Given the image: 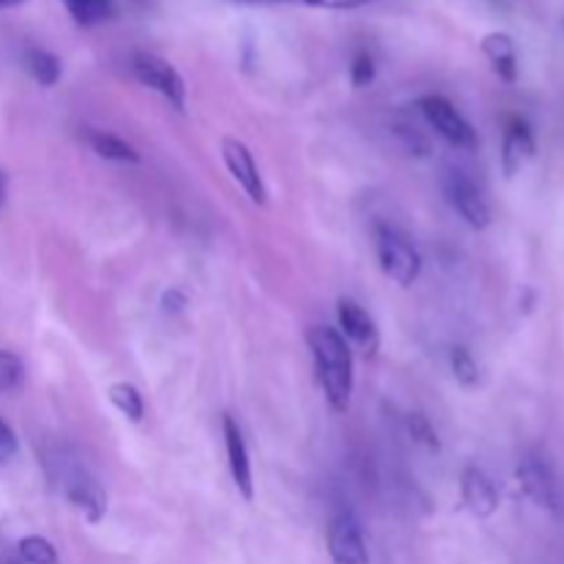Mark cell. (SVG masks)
<instances>
[{
	"label": "cell",
	"mask_w": 564,
	"mask_h": 564,
	"mask_svg": "<svg viewBox=\"0 0 564 564\" xmlns=\"http://www.w3.org/2000/svg\"><path fill=\"white\" fill-rule=\"evenodd\" d=\"M306 341L325 400L336 413H347L350 411L352 386H356L350 341L339 334V328H330V325H312L306 330Z\"/></svg>",
	"instance_id": "6da1fadb"
},
{
	"label": "cell",
	"mask_w": 564,
	"mask_h": 564,
	"mask_svg": "<svg viewBox=\"0 0 564 564\" xmlns=\"http://www.w3.org/2000/svg\"><path fill=\"white\" fill-rule=\"evenodd\" d=\"M375 251H378L380 270L394 284L405 286V290L416 284L422 275V253L405 231L391 224H378L375 226Z\"/></svg>",
	"instance_id": "7a4b0ae2"
},
{
	"label": "cell",
	"mask_w": 564,
	"mask_h": 564,
	"mask_svg": "<svg viewBox=\"0 0 564 564\" xmlns=\"http://www.w3.org/2000/svg\"><path fill=\"white\" fill-rule=\"evenodd\" d=\"M419 110H422L427 124L433 127L446 143H452V147L457 149L479 147L477 130L471 127V121H468L444 94H424V97L419 99Z\"/></svg>",
	"instance_id": "3957f363"
},
{
	"label": "cell",
	"mask_w": 564,
	"mask_h": 564,
	"mask_svg": "<svg viewBox=\"0 0 564 564\" xmlns=\"http://www.w3.org/2000/svg\"><path fill=\"white\" fill-rule=\"evenodd\" d=\"M132 75L138 77V83L152 91H158L165 102L171 105L174 110H185L187 102V86L182 80L180 69H176L171 61L160 58L154 53H135L132 55Z\"/></svg>",
	"instance_id": "277c9868"
},
{
	"label": "cell",
	"mask_w": 564,
	"mask_h": 564,
	"mask_svg": "<svg viewBox=\"0 0 564 564\" xmlns=\"http://www.w3.org/2000/svg\"><path fill=\"white\" fill-rule=\"evenodd\" d=\"M441 185H444V193L446 198H449L452 207L457 209V215H460L471 229H488L490 204L471 176H466L463 171L449 169L444 174V180H441Z\"/></svg>",
	"instance_id": "5b68a950"
},
{
	"label": "cell",
	"mask_w": 564,
	"mask_h": 564,
	"mask_svg": "<svg viewBox=\"0 0 564 564\" xmlns=\"http://www.w3.org/2000/svg\"><path fill=\"white\" fill-rule=\"evenodd\" d=\"M518 485L527 494L529 501H534L543 510H556L560 505V488L551 463L540 452H529L518 463Z\"/></svg>",
	"instance_id": "8992f818"
},
{
	"label": "cell",
	"mask_w": 564,
	"mask_h": 564,
	"mask_svg": "<svg viewBox=\"0 0 564 564\" xmlns=\"http://www.w3.org/2000/svg\"><path fill=\"white\" fill-rule=\"evenodd\" d=\"M220 152H224V163L229 169L231 180L246 191V196L251 198L253 204L264 207L268 204V191H264L262 174H259V165L253 160L251 149L240 141V138L226 135L224 143H220Z\"/></svg>",
	"instance_id": "52a82bcc"
},
{
	"label": "cell",
	"mask_w": 564,
	"mask_h": 564,
	"mask_svg": "<svg viewBox=\"0 0 564 564\" xmlns=\"http://www.w3.org/2000/svg\"><path fill=\"white\" fill-rule=\"evenodd\" d=\"M336 317H339V334L347 341H352L367 358L378 356L380 330L361 303L352 301V297H339V303H336Z\"/></svg>",
	"instance_id": "ba28073f"
},
{
	"label": "cell",
	"mask_w": 564,
	"mask_h": 564,
	"mask_svg": "<svg viewBox=\"0 0 564 564\" xmlns=\"http://www.w3.org/2000/svg\"><path fill=\"white\" fill-rule=\"evenodd\" d=\"M328 554L334 564H369V549L356 516L341 512L328 527Z\"/></svg>",
	"instance_id": "9c48e42d"
},
{
	"label": "cell",
	"mask_w": 564,
	"mask_h": 564,
	"mask_svg": "<svg viewBox=\"0 0 564 564\" xmlns=\"http://www.w3.org/2000/svg\"><path fill=\"white\" fill-rule=\"evenodd\" d=\"M224 441H226V457H229V471L231 482L240 490V496L246 501H253V468L251 457H248L246 438H242V430L237 424V419L231 413L224 416Z\"/></svg>",
	"instance_id": "30bf717a"
},
{
	"label": "cell",
	"mask_w": 564,
	"mask_h": 564,
	"mask_svg": "<svg viewBox=\"0 0 564 564\" xmlns=\"http://www.w3.org/2000/svg\"><path fill=\"white\" fill-rule=\"evenodd\" d=\"M463 505L477 518H490L499 510V490L479 466H466L460 474Z\"/></svg>",
	"instance_id": "8fae6325"
},
{
	"label": "cell",
	"mask_w": 564,
	"mask_h": 564,
	"mask_svg": "<svg viewBox=\"0 0 564 564\" xmlns=\"http://www.w3.org/2000/svg\"><path fill=\"white\" fill-rule=\"evenodd\" d=\"M66 499L88 523H99L108 512V496L86 471L72 474L69 482H66Z\"/></svg>",
	"instance_id": "7c38bea8"
},
{
	"label": "cell",
	"mask_w": 564,
	"mask_h": 564,
	"mask_svg": "<svg viewBox=\"0 0 564 564\" xmlns=\"http://www.w3.org/2000/svg\"><path fill=\"white\" fill-rule=\"evenodd\" d=\"M534 135L523 119H510L505 130V143H501V165L507 176H516L529 160L534 158Z\"/></svg>",
	"instance_id": "4fadbf2b"
},
{
	"label": "cell",
	"mask_w": 564,
	"mask_h": 564,
	"mask_svg": "<svg viewBox=\"0 0 564 564\" xmlns=\"http://www.w3.org/2000/svg\"><path fill=\"white\" fill-rule=\"evenodd\" d=\"M482 53L501 80L505 83L518 80V47L516 42H512V36H507V33L501 31L488 33V36L482 39Z\"/></svg>",
	"instance_id": "5bb4252c"
},
{
	"label": "cell",
	"mask_w": 564,
	"mask_h": 564,
	"mask_svg": "<svg viewBox=\"0 0 564 564\" xmlns=\"http://www.w3.org/2000/svg\"><path fill=\"white\" fill-rule=\"evenodd\" d=\"M88 147L94 149V154L102 160H113V163H141V154L124 141V138L113 135L108 130H88L86 132Z\"/></svg>",
	"instance_id": "9a60e30c"
},
{
	"label": "cell",
	"mask_w": 564,
	"mask_h": 564,
	"mask_svg": "<svg viewBox=\"0 0 564 564\" xmlns=\"http://www.w3.org/2000/svg\"><path fill=\"white\" fill-rule=\"evenodd\" d=\"M22 66L44 88L55 86L61 80V58L44 47H28L22 53Z\"/></svg>",
	"instance_id": "2e32d148"
},
{
	"label": "cell",
	"mask_w": 564,
	"mask_h": 564,
	"mask_svg": "<svg viewBox=\"0 0 564 564\" xmlns=\"http://www.w3.org/2000/svg\"><path fill=\"white\" fill-rule=\"evenodd\" d=\"M80 28H94L116 14V0H61Z\"/></svg>",
	"instance_id": "e0dca14e"
},
{
	"label": "cell",
	"mask_w": 564,
	"mask_h": 564,
	"mask_svg": "<svg viewBox=\"0 0 564 564\" xmlns=\"http://www.w3.org/2000/svg\"><path fill=\"white\" fill-rule=\"evenodd\" d=\"M108 400L113 402L116 411H119L121 416L130 419L132 424L143 422V411H147V408H143L141 391H138L132 383H113V386H110Z\"/></svg>",
	"instance_id": "ac0fdd59"
},
{
	"label": "cell",
	"mask_w": 564,
	"mask_h": 564,
	"mask_svg": "<svg viewBox=\"0 0 564 564\" xmlns=\"http://www.w3.org/2000/svg\"><path fill=\"white\" fill-rule=\"evenodd\" d=\"M17 554H20L22 564H58V551L50 543L47 538L39 534H28L17 543Z\"/></svg>",
	"instance_id": "d6986e66"
},
{
	"label": "cell",
	"mask_w": 564,
	"mask_h": 564,
	"mask_svg": "<svg viewBox=\"0 0 564 564\" xmlns=\"http://www.w3.org/2000/svg\"><path fill=\"white\" fill-rule=\"evenodd\" d=\"M452 372H455V380L460 386H466V389H474V386L479 383V364L474 361L471 350L463 345L452 347Z\"/></svg>",
	"instance_id": "ffe728a7"
},
{
	"label": "cell",
	"mask_w": 564,
	"mask_h": 564,
	"mask_svg": "<svg viewBox=\"0 0 564 564\" xmlns=\"http://www.w3.org/2000/svg\"><path fill=\"white\" fill-rule=\"evenodd\" d=\"M242 3H262V6H306V9H330V11H350L361 6H372L378 0H242Z\"/></svg>",
	"instance_id": "44dd1931"
},
{
	"label": "cell",
	"mask_w": 564,
	"mask_h": 564,
	"mask_svg": "<svg viewBox=\"0 0 564 564\" xmlns=\"http://www.w3.org/2000/svg\"><path fill=\"white\" fill-rule=\"evenodd\" d=\"M25 383V367L14 352L0 347V394H11V391L22 389Z\"/></svg>",
	"instance_id": "7402d4cb"
},
{
	"label": "cell",
	"mask_w": 564,
	"mask_h": 564,
	"mask_svg": "<svg viewBox=\"0 0 564 564\" xmlns=\"http://www.w3.org/2000/svg\"><path fill=\"white\" fill-rule=\"evenodd\" d=\"M408 430H411V438L416 441V444L427 446L430 452L441 449L438 433H435V427L430 424V419L424 416V413H411V416H408Z\"/></svg>",
	"instance_id": "603a6c76"
},
{
	"label": "cell",
	"mask_w": 564,
	"mask_h": 564,
	"mask_svg": "<svg viewBox=\"0 0 564 564\" xmlns=\"http://www.w3.org/2000/svg\"><path fill=\"white\" fill-rule=\"evenodd\" d=\"M350 80L356 88L369 86L375 80V58L367 53V50H358L356 58L350 64Z\"/></svg>",
	"instance_id": "cb8c5ba5"
},
{
	"label": "cell",
	"mask_w": 564,
	"mask_h": 564,
	"mask_svg": "<svg viewBox=\"0 0 564 564\" xmlns=\"http://www.w3.org/2000/svg\"><path fill=\"white\" fill-rule=\"evenodd\" d=\"M397 135H400V141L405 143V149H408V152H411V154H419V158H424V154H430L427 138H424L422 132L416 130V127L400 124V127H397Z\"/></svg>",
	"instance_id": "d4e9b609"
},
{
	"label": "cell",
	"mask_w": 564,
	"mask_h": 564,
	"mask_svg": "<svg viewBox=\"0 0 564 564\" xmlns=\"http://www.w3.org/2000/svg\"><path fill=\"white\" fill-rule=\"evenodd\" d=\"M17 452H20V441H17V433L11 430L9 422L0 419V463L14 460Z\"/></svg>",
	"instance_id": "484cf974"
},
{
	"label": "cell",
	"mask_w": 564,
	"mask_h": 564,
	"mask_svg": "<svg viewBox=\"0 0 564 564\" xmlns=\"http://www.w3.org/2000/svg\"><path fill=\"white\" fill-rule=\"evenodd\" d=\"M160 306H163L165 314H180L182 308L187 306V295L182 290H176V286H171V290L163 292V301H160Z\"/></svg>",
	"instance_id": "4316f807"
},
{
	"label": "cell",
	"mask_w": 564,
	"mask_h": 564,
	"mask_svg": "<svg viewBox=\"0 0 564 564\" xmlns=\"http://www.w3.org/2000/svg\"><path fill=\"white\" fill-rule=\"evenodd\" d=\"M3 202H6V176L3 171H0V207H3Z\"/></svg>",
	"instance_id": "83f0119b"
},
{
	"label": "cell",
	"mask_w": 564,
	"mask_h": 564,
	"mask_svg": "<svg viewBox=\"0 0 564 564\" xmlns=\"http://www.w3.org/2000/svg\"><path fill=\"white\" fill-rule=\"evenodd\" d=\"M25 0H0V9H11V6H22Z\"/></svg>",
	"instance_id": "f1b7e54d"
}]
</instances>
